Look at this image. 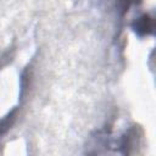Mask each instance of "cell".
Instances as JSON below:
<instances>
[{"instance_id": "6da1fadb", "label": "cell", "mask_w": 156, "mask_h": 156, "mask_svg": "<svg viewBox=\"0 0 156 156\" xmlns=\"http://www.w3.org/2000/svg\"><path fill=\"white\" fill-rule=\"evenodd\" d=\"M135 32H138L140 35H145L152 32V20L149 16H143L139 18L135 23Z\"/></svg>"}]
</instances>
